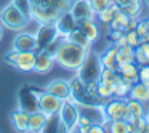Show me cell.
<instances>
[{
	"instance_id": "1",
	"label": "cell",
	"mask_w": 149,
	"mask_h": 133,
	"mask_svg": "<svg viewBox=\"0 0 149 133\" xmlns=\"http://www.w3.org/2000/svg\"><path fill=\"white\" fill-rule=\"evenodd\" d=\"M88 52L90 50L84 48V47L77 45V43L71 42L69 39H63L61 42L58 43L55 53V63L59 66L61 69L69 72H77V69L82 66V63L85 61Z\"/></svg>"
},
{
	"instance_id": "2",
	"label": "cell",
	"mask_w": 149,
	"mask_h": 133,
	"mask_svg": "<svg viewBox=\"0 0 149 133\" xmlns=\"http://www.w3.org/2000/svg\"><path fill=\"white\" fill-rule=\"evenodd\" d=\"M31 19L40 24H53L64 11L69 10L72 0H31Z\"/></svg>"
},
{
	"instance_id": "3",
	"label": "cell",
	"mask_w": 149,
	"mask_h": 133,
	"mask_svg": "<svg viewBox=\"0 0 149 133\" xmlns=\"http://www.w3.org/2000/svg\"><path fill=\"white\" fill-rule=\"evenodd\" d=\"M56 116H58L59 127H61L64 132H68V133L79 132V120H80L82 112H80L79 104L75 103L72 98L61 101V106H59Z\"/></svg>"
},
{
	"instance_id": "4",
	"label": "cell",
	"mask_w": 149,
	"mask_h": 133,
	"mask_svg": "<svg viewBox=\"0 0 149 133\" xmlns=\"http://www.w3.org/2000/svg\"><path fill=\"white\" fill-rule=\"evenodd\" d=\"M101 63H100V55L98 53H93L90 50L85 58V61L82 63V66L77 69V77L84 82L85 85L95 90L96 87V82L100 79V74H101Z\"/></svg>"
},
{
	"instance_id": "5",
	"label": "cell",
	"mask_w": 149,
	"mask_h": 133,
	"mask_svg": "<svg viewBox=\"0 0 149 133\" xmlns=\"http://www.w3.org/2000/svg\"><path fill=\"white\" fill-rule=\"evenodd\" d=\"M0 23L7 29L19 32V31H23L27 26L29 18L19 10V7L15 2H10L7 7H3L0 10Z\"/></svg>"
},
{
	"instance_id": "6",
	"label": "cell",
	"mask_w": 149,
	"mask_h": 133,
	"mask_svg": "<svg viewBox=\"0 0 149 133\" xmlns=\"http://www.w3.org/2000/svg\"><path fill=\"white\" fill-rule=\"evenodd\" d=\"M5 61L8 66L18 69L19 72H34L36 52H16V50L11 48L5 55Z\"/></svg>"
},
{
	"instance_id": "7",
	"label": "cell",
	"mask_w": 149,
	"mask_h": 133,
	"mask_svg": "<svg viewBox=\"0 0 149 133\" xmlns=\"http://www.w3.org/2000/svg\"><path fill=\"white\" fill-rule=\"evenodd\" d=\"M106 120H117L125 119L128 120V107H127V98H116L112 96L103 107Z\"/></svg>"
},
{
	"instance_id": "8",
	"label": "cell",
	"mask_w": 149,
	"mask_h": 133,
	"mask_svg": "<svg viewBox=\"0 0 149 133\" xmlns=\"http://www.w3.org/2000/svg\"><path fill=\"white\" fill-rule=\"evenodd\" d=\"M68 13L71 15V18L75 23L84 19H96V13L91 8L90 0H72Z\"/></svg>"
},
{
	"instance_id": "9",
	"label": "cell",
	"mask_w": 149,
	"mask_h": 133,
	"mask_svg": "<svg viewBox=\"0 0 149 133\" xmlns=\"http://www.w3.org/2000/svg\"><path fill=\"white\" fill-rule=\"evenodd\" d=\"M59 106H61V100L55 95L48 93V91H42L37 95V109H40L48 119L56 116Z\"/></svg>"
},
{
	"instance_id": "10",
	"label": "cell",
	"mask_w": 149,
	"mask_h": 133,
	"mask_svg": "<svg viewBox=\"0 0 149 133\" xmlns=\"http://www.w3.org/2000/svg\"><path fill=\"white\" fill-rule=\"evenodd\" d=\"M39 37L34 36L31 32H24L19 31L16 34V37L13 39V45L11 48L16 52H37L39 50Z\"/></svg>"
},
{
	"instance_id": "11",
	"label": "cell",
	"mask_w": 149,
	"mask_h": 133,
	"mask_svg": "<svg viewBox=\"0 0 149 133\" xmlns=\"http://www.w3.org/2000/svg\"><path fill=\"white\" fill-rule=\"evenodd\" d=\"M45 91H48V93L58 96L61 101L72 98L71 82H69V80H63V79H55V80H52L50 84H47Z\"/></svg>"
},
{
	"instance_id": "12",
	"label": "cell",
	"mask_w": 149,
	"mask_h": 133,
	"mask_svg": "<svg viewBox=\"0 0 149 133\" xmlns=\"http://www.w3.org/2000/svg\"><path fill=\"white\" fill-rule=\"evenodd\" d=\"M55 56L50 50H42V52L36 53V66H34V72L36 74H48L52 69L55 68Z\"/></svg>"
},
{
	"instance_id": "13",
	"label": "cell",
	"mask_w": 149,
	"mask_h": 133,
	"mask_svg": "<svg viewBox=\"0 0 149 133\" xmlns=\"http://www.w3.org/2000/svg\"><path fill=\"white\" fill-rule=\"evenodd\" d=\"M100 63L103 69H111L117 71L119 69V61H117V45L111 43L103 53H100Z\"/></svg>"
},
{
	"instance_id": "14",
	"label": "cell",
	"mask_w": 149,
	"mask_h": 133,
	"mask_svg": "<svg viewBox=\"0 0 149 133\" xmlns=\"http://www.w3.org/2000/svg\"><path fill=\"white\" fill-rule=\"evenodd\" d=\"M48 120L50 119L40 109L34 111V112L29 114V127H27V132L29 133H42L45 130Z\"/></svg>"
},
{
	"instance_id": "15",
	"label": "cell",
	"mask_w": 149,
	"mask_h": 133,
	"mask_svg": "<svg viewBox=\"0 0 149 133\" xmlns=\"http://www.w3.org/2000/svg\"><path fill=\"white\" fill-rule=\"evenodd\" d=\"M29 111L23 109V107H16V109L11 112L10 119L13 123V128L16 132H27V127H29Z\"/></svg>"
},
{
	"instance_id": "16",
	"label": "cell",
	"mask_w": 149,
	"mask_h": 133,
	"mask_svg": "<svg viewBox=\"0 0 149 133\" xmlns=\"http://www.w3.org/2000/svg\"><path fill=\"white\" fill-rule=\"evenodd\" d=\"M75 26L82 31L85 37L90 40L91 43H95L98 39H100V27L96 24V19H84V21H79Z\"/></svg>"
},
{
	"instance_id": "17",
	"label": "cell",
	"mask_w": 149,
	"mask_h": 133,
	"mask_svg": "<svg viewBox=\"0 0 149 133\" xmlns=\"http://www.w3.org/2000/svg\"><path fill=\"white\" fill-rule=\"evenodd\" d=\"M117 72L120 74L122 80L128 82V84H135L138 82V75H139V66L136 63H127V64H120Z\"/></svg>"
},
{
	"instance_id": "18",
	"label": "cell",
	"mask_w": 149,
	"mask_h": 133,
	"mask_svg": "<svg viewBox=\"0 0 149 133\" xmlns=\"http://www.w3.org/2000/svg\"><path fill=\"white\" fill-rule=\"evenodd\" d=\"M128 98L148 104L149 103V85L143 84V82H139V80L135 82V84H132L130 91H128Z\"/></svg>"
},
{
	"instance_id": "19",
	"label": "cell",
	"mask_w": 149,
	"mask_h": 133,
	"mask_svg": "<svg viewBox=\"0 0 149 133\" xmlns=\"http://www.w3.org/2000/svg\"><path fill=\"white\" fill-rule=\"evenodd\" d=\"M127 107H128V120L130 119H139V117L146 116V104L141 101L127 98Z\"/></svg>"
},
{
	"instance_id": "20",
	"label": "cell",
	"mask_w": 149,
	"mask_h": 133,
	"mask_svg": "<svg viewBox=\"0 0 149 133\" xmlns=\"http://www.w3.org/2000/svg\"><path fill=\"white\" fill-rule=\"evenodd\" d=\"M66 39H69L71 42L77 43V45L84 47V48H87V50H91V45H93V43H91L90 40H88L87 37H85L84 34H82V31L79 29L77 26H75L72 31H69L68 36H66Z\"/></svg>"
},
{
	"instance_id": "21",
	"label": "cell",
	"mask_w": 149,
	"mask_h": 133,
	"mask_svg": "<svg viewBox=\"0 0 149 133\" xmlns=\"http://www.w3.org/2000/svg\"><path fill=\"white\" fill-rule=\"evenodd\" d=\"M109 132L112 133H133V127L128 120L125 119H117V120H107Z\"/></svg>"
},
{
	"instance_id": "22",
	"label": "cell",
	"mask_w": 149,
	"mask_h": 133,
	"mask_svg": "<svg viewBox=\"0 0 149 133\" xmlns=\"http://www.w3.org/2000/svg\"><path fill=\"white\" fill-rule=\"evenodd\" d=\"M117 61H119V66L127 64V63H135V48L130 47L128 43L117 47Z\"/></svg>"
},
{
	"instance_id": "23",
	"label": "cell",
	"mask_w": 149,
	"mask_h": 133,
	"mask_svg": "<svg viewBox=\"0 0 149 133\" xmlns=\"http://www.w3.org/2000/svg\"><path fill=\"white\" fill-rule=\"evenodd\" d=\"M128 23H130V18L119 8V10L116 11V15H114L112 21L109 23V27H111V29H119V31H123V32H125Z\"/></svg>"
},
{
	"instance_id": "24",
	"label": "cell",
	"mask_w": 149,
	"mask_h": 133,
	"mask_svg": "<svg viewBox=\"0 0 149 133\" xmlns=\"http://www.w3.org/2000/svg\"><path fill=\"white\" fill-rule=\"evenodd\" d=\"M95 91H96V95L101 100H111L114 96V85L107 84V82H103V80H98L96 87H95Z\"/></svg>"
},
{
	"instance_id": "25",
	"label": "cell",
	"mask_w": 149,
	"mask_h": 133,
	"mask_svg": "<svg viewBox=\"0 0 149 133\" xmlns=\"http://www.w3.org/2000/svg\"><path fill=\"white\" fill-rule=\"evenodd\" d=\"M119 5H116L112 2V5L111 7H107V8H104L103 11H100V13H96V19L100 21L101 24H109L111 21H112V18H114V15H116V11L119 10Z\"/></svg>"
},
{
	"instance_id": "26",
	"label": "cell",
	"mask_w": 149,
	"mask_h": 133,
	"mask_svg": "<svg viewBox=\"0 0 149 133\" xmlns=\"http://www.w3.org/2000/svg\"><path fill=\"white\" fill-rule=\"evenodd\" d=\"M120 74L117 71H111V69H101V74H100V79L98 80H103V82H107V84H112L116 85L117 82L120 80Z\"/></svg>"
},
{
	"instance_id": "27",
	"label": "cell",
	"mask_w": 149,
	"mask_h": 133,
	"mask_svg": "<svg viewBox=\"0 0 149 133\" xmlns=\"http://www.w3.org/2000/svg\"><path fill=\"white\" fill-rule=\"evenodd\" d=\"M130 87H132V84H128V82L120 79V80L114 85V96L116 98H128Z\"/></svg>"
},
{
	"instance_id": "28",
	"label": "cell",
	"mask_w": 149,
	"mask_h": 133,
	"mask_svg": "<svg viewBox=\"0 0 149 133\" xmlns=\"http://www.w3.org/2000/svg\"><path fill=\"white\" fill-rule=\"evenodd\" d=\"M120 10H122L123 13L130 18V19L138 18L139 15H141V2H138V3H132V5H127V7H122Z\"/></svg>"
},
{
	"instance_id": "29",
	"label": "cell",
	"mask_w": 149,
	"mask_h": 133,
	"mask_svg": "<svg viewBox=\"0 0 149 133\" xmlns=\"http://www.w3.org/2000/svg\"><path fill=\"white\" fill-rule=\"evenodd\" d=\"M125 39H127V43H128L130 47H133V48H136V47L141 43V39H139V36L135 32V29H130V31H125Z\"/></svg>"
},
{
	"instance_id": "30",
	"label": "cell",
	"mask_w": 149,
	"mask_h": 133,
	"mask_svg": "<svg viewBox=\"0 0 149 133\" xmlns=\"http://www.w3.org/2000/svg\"><path fill=\"white\" fill-rule=\"evenodd\" d=\"M90 5L95 10V13H100V11H103L104 8H107V7L112 5V0H90Z\"/></svg>"
},
{
	"instance_id": "31",
	"label": "cell",
	"mask_w": 149,
	"mask_h": 133,
	"mask_svg": "<svg viewBox=\"0 0 149 133\" xmlns=\"http://www.w3.org/2000/svg\"><path fill=\"white\" fill-rule=\"evenodd\" d=\"M138 80L143 82V84L149 85V64H143L139 66V75H138Z\"/></svg>"
},
{
	"instance_id": "32",
	"label": "cell",
	"mask_w": 149,
	"mask_h": 133,
	"mask_svg": "<svg viewBox=\"0 0 149 133\" xmlns=\"http://www.w3.org/2000/svg\"><path fill=\"white\" fill-rule=\"evenodd\" d=\"M135 63L138 66H143V64H149V61H148V58H146L144 55H143V52L136 47L135 48Z\"/></svg>"
},
{
	"instance_id": "33",
	"label": "cell",
	"mask_w": 149,
	"mask_h": 133,
	"mask_svg": "<svg viewBox=\"0 0 149 133\" xmlns=\"http://www.w3.org/2000/svg\"><path fill=\"white\" fill-rule=\"evenodd\" d=\"M138 48L141 50L143 55H144L146 58H148V61H149V40H143V42L138 45Z\"/></svg>"
},
{
	"instance_id": "34",
	"label": "cell",
	"mask_w": 149,
	"mask_h": 133,
	"mask_svg": "<svg viewBox=\"0 0 149 133\" xmlns=\"http://www.w3.org/2000/svg\"><path fill=\"white\" fill-rule=\"evenodd\" d=\"M112 2L122 8V7H127V5H132V3H138V2H141V0H112Z\"/></svg>"
},
{
	"instance_id": "35",
	"label": "cell",
	"mask_w": 149,
	"mask_h": 133,
	"mask_svg": "<svg viewBox=\"0 0 149 133\" xmlns=\"http://www.w3.org/2000/svg\"><path fill=\"white\" fill-rule=\"evenodd\" d=\"M144 117H146V120L149 122V103L146 104V116H144Z\"/></svg>"
},
{
	"instance_id": "36",
	"label": "cell",
	"mask_w": 149,
	"mask_h": 133,
	"mask_svg": "<svg viewBox=\"0 0 149 133\" xmlns=\"http://www.w3.org/2000/svg\"><path fill=\"white\" fill-rule=\"evenodd\" d=\"M3 39V26H2V23H0V40Z\"/></svg>"
},
{
	"instance_id": "37",
	"label": "cell",
	"mask_w": 149,
	"mask_h": 133,
	"mask_svg": "<svg viewBox=\"0 0 149 133\" xmlns=\"http://www.w3.org/2000/svg\"><path fill=\"white\" fill-rule=\"evenodd\" d=\"M146 40H149V32H148V36H146Z\"/></svg>"
}]
</instances>
